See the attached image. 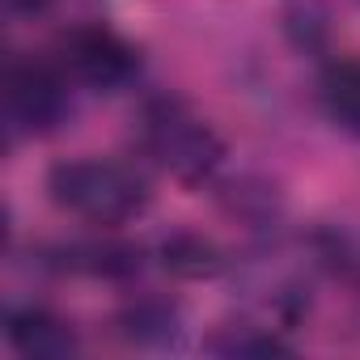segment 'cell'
I'll return each mask as SVG.
<instances>
[{
    "label": "cell",
    "mask_w": 360,
    "mask_h": 360,
    "mask_svg": "<svg viewBox=\"0 0 360 360\" xmlns=\"http://www.w3.org/2000/svg\"><path fill=\"white\" fill-rule=\"evenodd\" d=\"M56 64L64 68V77L72 85L115 94L140 72V51L119 30H110L102 22H85V26H72L60 34Z\"/></svg>",
    "instance_id": "277c9868"
},
{
    "label": "cell",
    "mask_w": 360,
    "mask_h": 360,
    "mask_svg": "<svg viewBox=\"0 0 360 360\" xmlns=\"http://www.w3.org/2000/svg\"><path fill=\"white\" fill-rule=\"evenodd\" d=\"M47 191L64 212L89 225H102V229L127 225L148 208L144 174L115 157H72V161L51 165Z\"/></svg>",
    "instance_id": "6da1fadb"
},
{
    "label": "cell",
    "mask_w": 360,
    "mask_h": 360,
    "mask_svg": "<svg viewBox=\"0 0 360 360\" xmlns=\"http://www.w3.org/2000/svg\"><path fill=\"white\" fill-rule=\"evenodd\" d=\"M161 255H165V267H169L174 276H187V280L217 276V271L225 267L221 250H217L208 238H200V233H174V238L161 246Z\"/></svg>",
    "instance_id": "9c48e42d"
},
{
    "label": "cell",
    "mask_w": 360,
    "mask_h": 360,
    "mask_svg": "<svg viewBox=\"0 0 360 360\" xmlns=\"http://www.w3.org/2000/svg\"><path fill=\"white\" fill-rule=\"evenodd\" d=\"M5 335L22 356H68L77 352V330L47 305H13L5 318Z\"/></svg>",
    "instance_id": "5b68a950"
},
{
    "label": "cell",
    "mask_w": 360,
    "mask_h": 360,
    "mask_svg": "<svg viewBox=\"0 0 360 360\" xmlns=\"http://www.w3.org/2000/svg\"><path fill=\"white\" fill-rule=\"evenodd\" d=\"M60 64L9 60L5 64V123L13 136H47L72 115V94Z\"/></svg>",
    "instance_id": "3957f363"
},
{
    "label": "cell",
    "mask_w": 360,
    "mask_h": 360,
    "mask_svg": "<svg viewBox=\"0 0 360 360\" xmlns=\"http://www.w3.org/2000/svg\"><path fill=\"white\" fill-rule=\"evenodd\" d=\"M140 148L157 169H165L178 183H208L225 161V140L183 98H157L144 106Z\"/></svg>",
    "instance_id": "7a4b0ae2"
},
{
    "label": "cell",
    "mask_w": 360,
    "mask_h": 360,
    "mask_svg": "<svg viewBox=\"0 0 360 360\" xmlns=\"http://www.w3.org/2000/svg\"><path fill=\"white\" fill-rule=\"evenodd\" d=\"M5 5H9L13 13H43L51 0H5Z\"/></svg>",
    "instance_id": "8fae6325"
},
{
    "label": "cell",
    "mask_w": 360,
    "mask_h": 360,
    "mask_svg": "<svg viewBox=\"0 0 360 360\" xmlns=\"http://www.w3.org/2000/svg\"><path fill=\"white\" fill-rule=\"evenodd\" d=\"M119 326H123V335L131 343H144V347L169 343V339H178V330H183V309L174 301H165V297H136V301L123 305Z\"/></svg>",
    "instance_id": "52a82bcc"
},
{
    "label": "cell",
    "mask_w": 360,
    "mask_h": 360,
    "mask_svg": "<svg viewBox=\"0 0 360 360\" xmlns=\"http://www.w3.org/2000/svg\"><path fill=\"white\" fill-rule=\"evenodd\" d=\"M318 98H322L326 119L339 131H347V136L360 140V60H335L322 72Z\"/></svg>",
    "instance_id": "8992f818"
},
{
    "label": "cell",
    "mask_w": 360,
    "mask_h": 360,
    "mask_svg": "<svg viewBox=\"0 0 360 360\" xmlns=\"http://www.w3.org/2000/svg\"><path fill=\"white\" fill-rule=\"evenodd\" d=\"M64 267L68 271H85V276H106V280H119V276H131L140 267V250L127 246V242H81V246H64L60 250Z\"/></svg>",
    "instance_id": "ba28073f"
},
{
    "label": "cell",
    "mask_w": 360,
    "mask_h": 360,
    "mask_svg": "<svg viewBox=\"0 0 360 360\" xmlns=\"http://www.w3.org/2000/svg\"><path fill=\"white\" fill-rule=\"evenodd\" d=\"M212 352L221 356H276V352H288V343L276 335V330H263V326H221V335H212L208 343Z\"/></svg>",
    "instance_id": "30bf717a"
}]
</instances>
